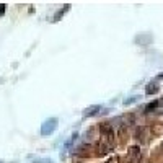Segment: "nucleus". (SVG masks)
Wrapping results in <instances>:
<instances>
[{
    "instance_id": "nucleus-1",
    "label": "nucleus",
    "mask_w": 163,
    "mask_h": 163,
    "mask_svg": "<svg viewBox=\"0 0 163 163\" xmlns=\"http://www.w3.org/2000/svg\"><path fill=\"white\" fill-rule=\"evenodd\" d=\"M145 127H137L135 129V139L139 140V142H145Z\"/></svg>"
}]
</instances>
